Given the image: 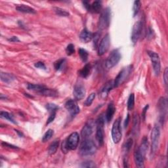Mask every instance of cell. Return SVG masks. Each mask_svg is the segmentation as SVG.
Returning <instances> with one entry per match:
<instances>
[{
  "instance_id": "1",
  "label": "cell",
  "mask_w": 168,
  "mask_h": 168,
  "mask_svg": "<svg viewBox=\"0 0 168 168\" xmlns=\"http://www.w3.org/2000/svg\"><path fill=\"white\" fill-rule=\"evenodd\" d=\"M97 150V148L91 139H86L81 143L79 153L82 156H88L93 155Z\"/></svg>"
},
{
  "instance_id": "2",
  "label": "cell",
  "mask_w": 168,
  "mask_h": 168,
  "mask_svg": "<svg viewBox=\"0 0 168 168\" xmlns=\"http://www.w3.org/2000/svg\"><path fill=\"white\" fill-rule=\"evenodd\" d=\"M80 141V136L77 132H74L68 137L66 140L62 143V151L66 153L68 150H73L77 149Z\"/></svg>"
},
{
  "instance_id": "3",
  "label": "cell",
  "mask_w": 168,
  "mask_h": 168,
  "mask_svg": "<svg viewBox=\"0 0 168 168\" xmlns=\"http://www.w3.org/2000/svg\"><path fill=\"white\" fill-rule=\"evenodd\" d=\"M105 116L103 114H101L97 118L96 123V139L100 146L104 145V138H105V133H104V126L105 123Z\"/></svg>"
},
{
  "instance_id": "4",
  "label": "cell",
  "mask_w": 168,
  "mask_h": 168,
  "mask_svg": "<svg viewBox=\"0 0 168 168\" xmlns=\"http://www.w3.org/2000/svg\"><path fill=\"white\" fill-rule=\"evenodd\" d=\"M133 70V65H128L126 67L123 68L122 70L119 72L114 82V85L115 87H119L124 83L128 78L130 77Z\"/></svg>"
},
{
  "instance_id": "5",
  "label": "cell",
  "mask_w": 168,
  "mask_h": 168,
  "mask_svg": "<svg viewBox=\"0 0 168 168\" xmlns=\"http://www.w3.org/2000/svg\"><path fill=\"white\" fill-rule=\"evenodd\" d=\"M160 137V129L158 125H155L151 132V153L154 154L158 150Z\"/></svg>"
},
{
  "instance_id": "6",
  "label": "cell",
  "mask_w": 168,
  "mask_h": 168,
  "mask_svg": "<svg viewBox=\"0 0 168 168\" xmlns=\"http://www.w3.org/2000/svg\"><path fill=\"white\" fill-rule=\"evenodd\" d=\"M110 22V9L106 8L101 12L98 22V27L100 30L106 29L109 26Z\"/></svg>"
},
{
  "instance_id": "7",
  "label": "cell",
  "mask_w": 168,
  "mask_h": 168,
  "mask_svg": "<svg viewBox=\"0 0 168 168\" xmlns=\"http://www.w3.org/2000/svg\"><path fill=\"white\" fill-rule=\"evenodd\" d=\"M121 57V54L118 49L113 50L106 59L105 62L106 68L107 69H111L114 66H115L120 61Z\"/></svg>"
},
{
  "instance_id": "8",
  "label": "cell",
  "mask_w": 168,
  "mask_h": 168,
  "mask_svg": "<svg viewBox=\"0 0 168 168\" xmlns=\"http://www.w3.org/2000/svg\"><path fill=\"white\" fill-rule=\"evenodd\" d=\"M120 118H118L114 122L112 128V138L114 143H118L122 139V130L120 126Z\"/></svg>"
},
{
  "instance_id": "9",
  "label": "cell",
  "mask_w": 168,
  "mask_h": 168,
  "mask_svg": "<svg viewBox=\"0 0 168 168\" xmlns=\"http://www.w3.org/2000/svg\"><path fill=\"white\" fill-rule=\"evenodd\" d=\"M148 55L150 57L153 67V70H154L155 75L158 76L161 70V64L159 55L156 53L150 51H148Z\"/></svg>"
},
{
  "instance_id": "10",
  "label": "cell",
  "mask_w": 168,
  "mask_h": 168,
  "mask_svg": "<svg viewBox=\"0 0 168 168\" xmlns=\"http://www.w3.org/2000/svg\"><path fill=\"white\" fill-rule=\"evenodd\" d=\"M142 27H143L142 21H137V22L135 23L134 25H133L131 36V41L133 43H136L140 38L142 31Z\"/></svg>"
},
{
  "instance_id": "11",
  "label": "cell",
  "mask_w": 168,
  "mask_h": 168,
  "mask_svg": "<svg viewBox=\"0 0 168 168\" xmlns=\"http://www.w3.org/2000/svg\"><path fill=\"white\" fill-rule=\"evenodd\" d=\"M110 44V39L109 34H106V35L103 37L101 39L99 44L98 46V55L99 56L103 55L104 54L106 53V51L109 49V46Z\"/></svg>"
},
{
  "instance_id": "12",
  "label": "cell",
  "mask_w": 168,
  "mask_h": 168,
  "mask_svg": "<svg viewBox=\"0 0 168 168\" xmlns=\"http://www.w3.org/2000/svg\"><path fill=\"white\" fill-rule=\"evenodd\" d=\"M84 7L89 12L93 13H98L101 11L102 10V2L101 1H95L90 4L88 2H83Z\"/></svg>"
},
{
  "instance_id": "13",
  "label": "cell",
  "mask_w": 168,
  "mask_h": 168,
  "mask_svg": "<svg viewBox=\"0 0 168 168\" xmlns=\"http://www.w3.org/2000/svg\"><path fill=\"white\" fill-rule=\"evenodd\" d=\"M73 95L76 101H80L86 95V89L82 83H77L74 88Z\"/></svg>"
},
{
  "instance_id": "14",
  "label": "cell",
  "mask_w": 168,
  "mask_h": 168,
  "mask_svg": "<svg viewBox=\"0 0 168 168\" xmlns=\"http://www.w3.org/2000/svg\"><path fill=\"white\" fill-rule=\"evenodd\" d=\"M66 109L70 113L72 116H74L80 112V108H79L78 103L76 100L69 99L68 100L65 105Z\"/></svg>"
},
{
  "instance_id": "15",
  "label": "cell",
  "mask_w": 168,
  "mask_h": 168,
  "mask_svg": "<svg viewBox=\"0 0 168 168\" xmlns=\"http://www.w3.org/2000/svg\"><path fill=\"white\" fill-rule=\"evenodd\" d=\"M158 109L160 112V122L163 123V122L165 120V118L166 116L167 110V101L166 98L164 97L160 98L158 104Z\"/></svg>"
},
{
  "instance_id": "16",
  "label": "cell",
  "mask_w": 168,
  "mask_h": 168,
  "mask_svg": "<svg viewBox=\"0 0 168 168\" xmlns=\"http://www.w3.org/2000/svg\"><path fill=\"white\" fill-rule=\"evenodd\" d=\"M94 126H95V122L93 120H88L86 123V124L84 125L81 131V135L83 138L86 139V138L91 135L93 133Z\"/></svg>"
},
{
  "instance_id": "17",
  "label": "cell",
  "mask_w": 168,
  "mask_h": 168,
  "mask_svg": "<svg viewBox=\"0 0 168 168\" xmlns=\"http://www.w3.org/2000/svg\"><path fill=\"white\" fill-rule=\"evenodd\" d=\"M144 159L145 156H143L142 152H141L139 147L137 146L134 152V160L135 165L137 167H144Z\"/></svg>"
},
{
  "instance_id": "18",
  "label": "cell",
  "mask_w": 168,
  "mask_h": 168,
  "mask_svg": "<svg viewBox=\"0 0 168 168\" xmlns=\"http://www.w3.org/2000/svg\"><path fill=\"white\" fill-rule=\"evenodd\" d=\"M113 87H114V82L112 80L106 82L105 85L102 88L99 93V97H101L102 98H106L108 97V93L112 90Z\"/></svg>"
},
{
  "instance_id": "19",
  "label": "cell",
  "mask_w": 168,
  "mask_h": 168,
  "mask_svg": "<svg viewBox=\"0 0 168 168\" xmlns=\"http://www.w3.org/2000/svg\"><path fill=\"white\" fill-rule=\"evenodd\" d=\"M140 129V118L137 113H135L133 118V130L132 133L135 136H138Z\"/></svg>"
},
{
  "instance_id": "20",
  "label": "cell",
  "mask_w": 168,
  "mask_h": 168,
  "mask_svg": "<svg viewBox=\"0 0 168 168\" xmlns=\"http://www.w3.org/2000/svg\"><path fill=\"white\" fill-rule=\"evenodd\" d=\"M93 35L94 34L87 28H84L80 34V39L83 43H88L93 39Z\"/></svg>"
},
{
  "instance_id": "21",
  "label": "cell",
  "mask_w": 168,
  "mask_h": 168,
  "mask_svg": "<svg viewBox=\"0 0 168 168\" xmlns=\"http://www.w3.org/2000/svg\"><path fill=\"white\" fill-rule=\"evenodd\" d=\"M115 112H116L115 106H114V103L112 102H111L108 104V107H107V110L106 112L105 118H106V120L107 121V122H110L112 120Z\"/></svg>"
},
{
  "instance_id": "22",
  "label": "cell",
  "mask_w": 168,
  "mask_h": 168,
  "mask_svg": "<svg viewBox=\"0 0 168 168\" xmlns=\"http://www.w3.org/2000/svg\"><path fill=\"white\" fill-rule=\"evenodd\" d=\"M16 9L18 11L24 13H29V14H36V10L26 5H19L16 7Z\"/></svg>"
},
{
  "instance_id": "23",
  "label": "cell",
  "mask_w": 168,
  "mask_h": 168,
  "mask_svg": "<svg viewBox=\"0 0 168 168\" xmlns=\"http://www.w3.org/2000/svg\"><path fill=\"white\" fill-rule=\"evenodd\" d=\"M91 70V66L90 64H87L84 66L81 70L79 71V75H80L83 78H87L90 74Z\"/></svg>"
},
{
  "instance_id": "24",
  "label": "cell",
  "mask_w": 168,
  "mask_h": 168,
  "mask_svg": "<svg viewBox=\"0 0 168 168\" xmlns=\"http://www.w3.org/2000/svg\"><path fill=\"white\" fill-rule=\"evenodd\" d=\"M139 149L141 152H142V154H143L145 157L146 152L148 150V149H149V140H148V137L145 136L142 138V139L141 141V146H139Z\"/></svg>"
},
{
  "instance_id": "25",
  "label": "cell",
  "mask_w": 168,
  "mask_h": 168,
  "mask_svg": "<svg viewBox=\"0 0 168 168\" xmlns=\"http://www.w3.org/2000/svg\"><path fill=\"white\" fill-rule=\"evenodd\" d=\"M39 94L40 95L46 97H57L58 95V93L55 90L47 88L46 87H44Z\"/></svg>"
},
{
  "instance_id": "26",
  "label": "cell",
  "mask_w": 168,
  "mask_h": 168,
  "mask_svg": "<svg viewBox=\"0 0 168 168\" xmlns=\"http://www.w3.org/2000/svg\"><path fill=\"white\" fill-rule=\"evenodd\" d=\"M15 78L14 76L9 73H6V72H1V80L6 83H10L13 82Z\"/></svg>"
},
{
  "instance_id": "27",
  "label": "cell",
  "mask_w": 168,
  "mask_h": 168,
  "mask_svg": "<svg viewBox=\"0 0 168 168\" xmlns=\"http://www.w3.org/2000/svg\"><path fill=\"white\" fill-rule=\"evenodd\" d=\"M59 146V140H55L53 142L51 143L48 149V152L50 155H53L55 154V152L57 151L58 148Z\"/></svg>"
},
{
  "instance_id": "28",
  "label": "cell",
  "mask_w": 168,
  "mask_h": 168,
  "mask_svg": "<svg viewBox=\"0 0 168 168\" xmlns=\"http://www.w3.org/2000/svg\"><path fill=\"white\" fill-rule=\"evenodd\" d=\"M46 86H42V85H39V84H33V83H28V90L33 91L34 92H36L38 93H39L41 92V91L43 90V89Z\"/></svg>"
},
{
  "instance_id": "29",
  "label": "cell",
  "mask_w": 168,
  "mask_h": 168,
  "mask_svg": "<svg viewBox=\"0 0 168 168\" xmlns=\"http://www.w3.org/2000/svg\"><path fill=\"white\" fill-rule=\"evenodd\" d=\"M133 141L131 138H130V139H128L126 141L125 144L123 145V151L125 154H128V153L130 152L131 147L133 146Z\"/></svg>"
},
{
  "instance_id": "30",
  "label": "cell",
  "mask_w": 168,
  "mask_h": 168,
  "mask_svg": "<svg viewBox=\"0 0 168 168\" xmlns=\"http://www.w3.org/2000/svg\"><path fill=\"white\" fill-rule=\"evenodd\" d=\"M0 116L2 118H4V119L7 120L8 121L12 122L13 123H14V124H17L16 121L14 120L13 116L11 114H9L7 112H4V111H2L1 113H0Z\"/></svg>"
},
{
  "instance_id": "31",
  "label": "cell",
  "mask_w": 168,
  "mask_h": 168,
  "mask_svg": "<svg viewBox=\"0 0 168 168\" xmlns=\"http://www.w3.org/2000/svg\"><path fill=\"white\" fill-rule=\"evenodd\" d=\"M65 62H66L65 58L58 59V61H57L54 63V68H55V70L57 71L61 70L65 65Z\"/></svg>"
},
{
  "instance_id": "32",
  "label": "cell",
  "mask_w": 168,
  "mask_h": 168,
  "mask_svg": "<svg viewBox=\"0 0 168 168\" xmlns=\"http://www.w3.org/2000/svg\"><path fill=\"white\" fill-rule=\"evenodd\" d=\"M135 106V95L133 93L130 94L127 101V109L128 110H132Z\"/></svg>"
},
{
  "instance_id": "33",
  "label": "cell",
  "mask_w": 168,
  "mask_h": 168,
  "mask_svg": "<svg viewBox=\"0 0 168 168\" xmlns=\"http://www.w3.org/2000/svg\"><path fill=\"white\" fill-rule=\"evenodd\" d=\"M78 53H79V55H80V58L82 59V61L84 62H87V61L88 60L89 54H88V52L86 50V49H82V48L79 49Z\"/></svg>"
},
{
  "instance_id": "34",
  "label": "cell",
  "mask_w": 168,
  "mask_h": 168,
  "mask_svg": "<svg viewBox=\"0 0 168 168\" xmlns=\"http://www.w3.org/2000/svg\"><path fill=\"white\" fill-rule=\"evenodd\" d=\"M54 11H55V13L57 15L60 17H68L69 13L66 11V10L61 9L60 7H55L54 8Z\"/></svg>"
},
{
  "instance_id": "35",
  "label": "cell",
  "mask_w": 168,
  "mask_h": 168,
  "mask_svg": "<svg viewBox=\"0 0 168 168\" xmlns=\"http://www.w3.org/2000/svg\"><path fill=\"white\" fill-rule=\"evenodd\" d=\"M53 135H54V131L51 129L48 130L42 137V142H46L48 141L49 139H51V137L53 136Z\"/></svg>"
},
{
  "instance_id": "36",
  "label": "cell",
  "mask_w": 168,
  "mask_h": 168,
  "mask_svg": "<svg viewBox=\"0 0 168 168\" xmlns=\"http://www.w3.org/2000/svg\"><path fill=\"white\" fill-rule=\"evenodd\" d=\"M96 97V94L95 93H91L90 95L88 96V97L87 98V99L86 100V101L84 102V105L86 106H90L91 105V104L93 103V101L95 100Z\"/></svg>"
},
{
  "instance_id": "37",
  "label": "cell",
  "mask_w": 168,
  "mask_h": 168,
  "mask_svg": "<svg viewBox=\"0 0 168 168\" xmlns=\"http://www.w3.org/2000/svg\"><path fill=\"white\" fill-rule=\"evenodd\" d=\"M141 7V3L140 1H135L133 3V17H135L137 14L139 13V10Z\"/></svg>"
},
{
  "instance_id": "38",
  "label": "cell",
  "mask_w": 168,
  "mask_h": 168,
  "mask_svg": "<svg viewBox=\"0 0 168 168\" xmlns=\"http://www.w3.org/2000/svg\"><path fill=\"white\" fill-rule=\"evenodd\" d=\"M46 109L51 113L53 112H56V111L58 109V106L56 105L55 104L53 103H48L46 105Z\"/></svg>"
},
{
  "instance_id": "39",
  "label": "cell",
  "mask_w": 168,
  "mask_h": 168,
  "mask_svg": "<svg viewBox=\"0 0 168 168\" xmlns=\"http://www.w3.org/2000/svg\"><path fill=\"white\" fill-rule=\"evenodd\" d=\"M66 52L68 55H72V54H74L75 53V49H74V46L73 45V44L70 43L68 45V46L66 47Z\"/></svg>"
},
{
  "instance_id": "40",
  "label": "cell",
  "mask_w": 168,
  "mask_h": 168,
  "mask_svg": "<svg viewBox=\"0 0 168 168\" xmlns=\"http://www.w3.org/2000/svg\"><path fill=\"white\" fill-rule=\"evenodd\" d=\"M81 167H90V168H92V167H96V165L95 163H94L93 161H91V160H88V161H86L83 162L82 165H81Z\"/></svg>"
},
{
  "instance_id": "41",
  "label": "cell",
  "mask_w": 168,
  "mask_h": 168,
  "mask_svg": "<svg viewBox=\"0 0 168 168\" xmlns=\"http://www.w3.org/2000/svg\"><path fill=\"white\" fill-rule=\"evenodd\" d=\"M100 36V34L97 32L93 35V46L94 48H97V44H98V38H99Z\"/></svg>"
},
{
  "instance_id": "42",
  "label": "cell",
  "mask_w": 168,
  "mask_h": 168,
  "mask_svg": "<svg viewBox=\"0 0 168 168\" xmlns=\"http://www.w3.org/2000/svg\"><path fill=\"white\" fill-rule=\"evenodd\" d=\"M34 66H35L37 68L43 69V70H46V66L45 65V64H44L43 62L39 61V62L35 63V65H34Z\"/></svg>"
},
{
  "instance_id": "43",
  "label": "cell",
  "mask_w": 168,
  "mask_h": 168,
  "mask_svg": "<svg viewBox=\"0 0 168 168\" xmlns=\"http://www.w3.org/2000/svg\"><path fill=\"white\" fill-rule=\"evenodd\" d=\"M55 116H56V112L51 113V115L49 116V118L47 120V124H49V123H51V122H53L54 121V120H55Z\"/></svg>"
},
{
  "instance_id": "44",
  "label": "cell",
  "mask_w": 168,
  "mask_h": 168,
  "mask_svg": "<svg viewBox=\"0 0 168 168\" xmlns=\"http://www.w3.org/2000/svg\"><path fill=\"white\" fill-rule=\"evenodd\" d=\"M149 105H146L144 108H143V110L142 111V114H141V117H142V120L143 121H145V118H146V112L148 110V109H149Z\"/></svg>"
},
{
  "instance_id": "45",
  "label": "cell",
  "mask_w": 168,
  "mask_h": 168,
  "mask_svg": "<svg viewBox=\"0 0 168 168\" xmlns=\"http://www.w3.org/2000/svg\"><path fill=\"white\" fill-rule=\"evenodd\" d=\"M2 145L5 146V147H7V148H9V149H18V148L16 146H14L13 145H10L9 144V143L7 142H3L2 143Z\"/></svg>"
},
{
  "instance_id": "46",
  "label": "cell",
  "mask_w": 168,
  "mask_h": 168,
  "mask_svg": "<svg viewBox=\"0 0 168 168\" xmlns=\"http://www.w3.org/2000/svg\"><path fill=\"white\" fill-rule=\"evenodd\" d=\"M167 78H168V69H167V68H166L165 69L164 74V83H165V86H166V88L167 86Z\"/></svg>"
},
{
  "instance_id": "47",
  "label": "cell",
  "mask_w": 168,
  "mask_h": 168,
  "mask_svg": "<svg viewBox=\"0 0 168 168\" xmlns=\"http://www.w3.org/2000/svg\"><path fill=\"white\" fill-rule=\"evenodd\" d=\"M130 116L129 114H128L127 115V117L126 118V120H125V122H124V123H123V125H124V127L126 128L128 126V124H129V123H130Z\"/></svg>"
},
{
  "instance_id": "48",
  "label": "cell",
  "mask_w": 168,
  "mask_h": 168,
  "mask_svg": "<svg viewBox=\"0 0 168 168\" xmlns=\"http://www.w3.org/2000/svg\"><path fill=\"white\" fill-rule=\"evenodd\" d=\"M8 41L11 42H20L17 36H13L11 38H9Z\"/></svg>"
},
{
  "instance_id": "49",
  "label": "cell",
  "mask_w": 168,
  "mask_h": 168,
  "mask_svg": "<svg viewBox=\"0 0 168 168\" xmlns=\"http://www.w3.org/2000/svg\"><path fill=\"white\" fill-rule=\"evenodd\" d=\"M18 23V25H19V26H20V27H21V28H25V27H24V24H23V22H22V21H19Z\"/></svg>"
},
{
  "instance_id": "50",
  "label": "cell",
  "mask_w": 168,
  "mask_h": 168,
  "mask_svg": "<svg viewBox=\"0 0 168 168\" xmlns=\"http://www.w3.org/2000/svg\"><path fill=\"white\" fill-rule=\"evenodd\" d=\"M15 131L18 133V135H19V137H23V134H22V133H21V132H20L19 131H18V130H15Z\"/></svg>"
},
{
  "instance_id": "51",
  "label": "cell",
  "mask_w": 168,
  "mask_h": 168,
  "mask_svg": "<svg viewBox=\"0 0 168 168\" xmlns=\"http://www.w3.org/2000/svg\"><path fill=\"white\" fill-rule=\"evenodd\" d=\"M123 164H124V166H123V167H128L127 162L126 160H124V161H123Z\"/></svg>"
},
{
  "instance_id": "52",
  "label": "cell",
  "mask_w": 168,
  "mask_h": 168,
  "mask_svg": "<svg viewBox=\"0 0 168 168\" xmlns=\"http://www.w3.org/2000/svg\"><path fill=\"white\" fill-rule=\"evenodd\" d=\"M25 96L30 97V98H33V96H32V95H29V94H25Z\"/></svg>"
},
{
  "instance_id": "53",
  "label": "cell",
  "mask_w": 168,
  "mask_h": 168,
  "mask_svg": "<svg viewBox=\"0 0 168 168\" xmlns=\"http://www.w3.org/2000/svg\"><path fill=\"white\" fill-rule=\"evenodd\" d=\"M4 98H7V97H6V96H5V97H4ZM3 95H2H2H1V99H2V100H3Z\"/></svg>"
}]
</instances>
